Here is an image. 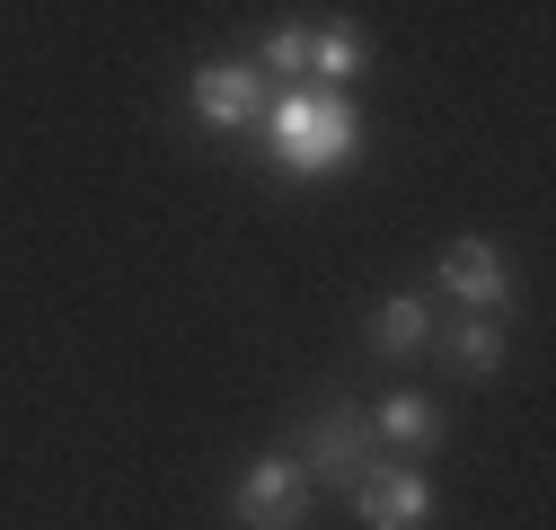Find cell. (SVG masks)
Segmentation results:
<instances>
[{"mask_svg": "<svg viewBox=\"0 0 556 530\" xmlns=\"http://www.w3.org/2000/svg\"><path fill=\"white\" fill-rule=\"evenodd\" d=\"M265 132H274V168H283V177H327V168L354 160L363 115H354V98H336V89H309V80H301V89H274Z\"/></svg>", "mask_w": 556, "mask_h": 530, "instance_id": "6da1fadb", "label": "cell"}, {"mask_svg": "<svg viewBox=\"0 0 556 530\" xmlns=\"http://www.w3.org/2000/svg\"><path fill=\"white\" fill-rule=\"evenodd\" d=\"M442 292H451L459 310H477V318H495L504 292H513V275H504V256L485 248V239H451V248H442Z\"/></svg>", "mask_w": 556, "mask_h": 530, "instance_id": "8992f818", "label": "cell"}, {"mask_svg": "<svg viewBox=\"0 0 556 530\" xmlns=\"http://www.w3.org/2000/svg\"><path fill=\"white\" fill-rule=\"evenodd\" d=\"M309 504H318V487H309V469H301L292 451L256 459V469L239 478V521H248V530H301Z\"/></svg>", "mask_w": 556, "mask_h": 530, "instance_id": "3957f363", "label": "cell"}, {"mask_svg": "<svg viewBox=\"0 0 556 530\" xmlns=\"http://www.w3.org/2000/svg\"><path fill=\"white\" fill-rule=\"evenodd\" d=\"M433 345V301L425 292H389L371 310V354L380 363H406V354H425Z\"/></svg>", "mask_w": 556, "mask_h": 530, "instance_id": "52a82bcc", "label": "cell"}, {"mask_svg": "<svg viewBox=\"0 0 556 530\" xmlns=\"http://www.w3.org/2000/svg\"><path fill=\"white\" fill-rule=\"evenodd\" d=\"M371 442H389V451H425V442H442V407L433 398H380L371 407Z\"/></svg>", "mask_w": 556, "mask_h": 530, "instance_id": "9c48e42d", "label": "cell"}, {"mask_svg": "<svg viewBox=\"0 0 556 530\" xmlns=\"http://www.w3.org/2000/svg\"><path fill=\"white\" fill-rule=\"evenodd\" d=\"M256 80H265V89H274V80L301 89V80H309V27H274V36L256 45Z\"/></svg>", "mask_w": 556, "mask_h": 530, "instance_id": "8fae6325", "label": "cell"}, {"mask_svg": "<svg viewBox=\"0 0 556 530\" xmlns=\"http://www.w3.org/2000/svg\"><path fill=\"white\" fill-rule=\"evenodd\" d=\"M442 345H451V363H459L468 380H495V371H504V327H495V318H477V310L451 327Z\"/></svg>", "mask_w": 556, "mask_h": 530, "instance_id": "30bf717a", "label": "cell"}, {"mask_svg": "<svg viewBox=\"0 0 556 530\" xmlns=\"http://www.w3.org/2000/svg\"><path fill=\"white\" fill-rule=\"evenodd\" d=\"M186 98H194L203 124H265V106H274V89L256 80V62H203Z\"/></svg>", "mask_w": 556, "mask_h": 530, "instance_id": "5b68a950", "label": "cell"}, {"mask_svg": "<svg viewBox=\"0 0 556 530\" xmlns=\"http://www.w3.org/2000/svg\"><path fill=\"white\" fill-rule=\"evenodd\" d=\"M371 416L363 407H344V398H336V407H318V425L301 433V469H309V487H336V495H354V478L371 469Z\"/></svg>", "mask_w": 556, "mask_h": 530, "instance_id": "7a4b0ae2", "label": "cell"}, {"mask_svg": "<svg viewBox=\"0 0 556 530\" xmlns=\"http://www.w3.org/2000/svg\"><path fill=\"white\" fill-rule=\"evenodd\" d=\"M363 72H371V36L363 27H309V89L344 98V80H363Z\"/></svg>", "mask_w": 556, "mask_h": 530, "instance_id": "ba28073f", "label": "cell"}, {"mask_svg": "<svg viewBox=\"0 0 556 530\" xmlns=\"http://www.w3.org/2000/svg\"><path fill=\"white\" fill-rule=\"evenodd\" d=\"M344 504L363 513V530H425L433 521V487H425V469H406V459H371Z\"/></svg>", "mask_w": 556, "mask_h": 530, "instance_id": "277c9868", "label": "cell"}]
</instances>
